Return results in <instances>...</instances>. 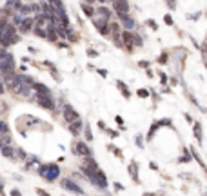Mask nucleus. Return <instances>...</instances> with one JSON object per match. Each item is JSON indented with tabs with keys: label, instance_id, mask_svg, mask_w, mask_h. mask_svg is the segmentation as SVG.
<instances>
[{
	"label": "nucleus",
	"instance_id": "f257e3e1",
	"mask_svg": "<svg viewBox=\"0 0 207 196\" xmlns=\"http://www.w3.org/2000/svg\"><path fill=\"white\" fill-rule=\"evenodd\" d=\"M38 173H40V176H44L47 182L57 180L58 174H60V171H58V167H57L55 163H45V165H42L40 169H38Z\"/></svg>",
	"mask_w": 207,
	"mask_h": 196
},
{
	"label": "nucleus",
	"instance_id": "f03ea898",
	"mask_svg": "<svg viewBox=\"0 0 207 196\" xmlns=\"http://www.w3.org/2000/svg\"><path fill=\"white\" fill-rule=\"evenodd\" d=\"M15 42H17L15 27L6 24V27H4V31H2V35H0V44H2V45H11V44H15Z\"/></svg>",
	"mask_w": 207,
	"mask_h": 196
},
{
	"label": "nucleus",
	"instance_id": "7ed1b4c3",
	"mask_svg": "<svg viewBox=\"0 0 207 196\" xmlns=\"http://www.w3.org/2000/svg\"><path fill=\"white\" fill-rule=\"evenodd\" d=\"M89 180L96 185V187H100V189H105L107 187V178H105V174H104V171H95L91 176H89Z\"/></svg>",
	"mask_w": 207,
	"mask_h": 196
},
{
	"label": "nucleus",
	"instance_id": "20e7f679",
	"mask_svg": "<svg viewBox=\"0 0 207 196\" xmlns=\"http://www.w3.org/2000/svg\"><path fill=\"white\" fill-rule=\"evenodd\" d=\"M113 7L116 11V15H127L129 13V2L127 0H113Z\"/></svg>",
	"mask_w": 207,
	"mask_h": 196
},
{
	"label": "nucleus",
	"instance_id": "39448f33",
	"mask_svg": "<svg viewBox=\"0 0 207 196\" xmlns=\"http://www.w3.org/2000/svg\"><path fill=\"white\" fill-rule=\"evenodd\" d=\"M120 29H122V25H120L118 22H113V24H111V35H113V40H115V44H116L118 47H122V42H120V40H122V31H120Z\"/></svg>",
	"mask_w": 207,
	"mask_h": 196
},
{
	"label": "nucleus",
	"instance_id": "423d86ee",
	"mask_svg": "<svg viewBox=\"0 0 207 196\" xmlns=\"http://www.w3.org/2000/svg\"><path fill=\"white\" fill-rule=\"evenodd\" d=\"M75 153L80 155V156H91V149L85 145V142H76L75 145Z\"/></svg>",
	"mask_w": 207,
	"mask_h": 196
},
{
	"label": "nucleus",
	"instance_id": "0eeeda50",
	"mask_svg": "<svg viewBox=\"0 0 207 196\" xmlns=\"http://www.w3.org/2000/svg\"><path fill=\"white\" fill-rule=\"evenodd\" d=\"M133 37H135V35H133L131 31H124V33H122V45H125L129 51H131V49H133V45H135Z\"/></svg>",
	"mask_w": 207,
	"mask_h": 196
},
{
	"label": "nucleus",
	"instance_id": "6e6552de",
	"mask_svg": "<svg viewBox=\"0 0 207 196\" xmlns=\"http://www.w3.org/2000/svg\"><path fill=\"white\" fill-rule=\"evenodd\" d=\"M37 98H38V104L42 107H45V109H53L55 107V104L51 100V95H38Z\"/></svg>",
	"mask_w": 207,
	"mask_h": 196
},
{
	"label": "nucleus",
	"instance_id": "1a4fd4ad",
	"mask_svg": "<svg viewBox=\"0 0 207 196\" xmlns=\"http://www.w3.org/2000/svg\"><path fill=\"white\" fill-rule=\"evenodd\" d=\"M64 118H65V122H75V120L78 118V113H76L71 105H65V107H64Z\"/></svg>",
	"mask_w": 207,
	"mask_h": 196
},
{
	"label": "nucleus",
	"instance_id": "9d476101",
	"mask_svg": "<svg viewBox=\"0 0 207 196\" xmlns=\"http://www.w3.org/2000/svg\"><path fill=\"white\" fill-rule=\"evenodd\" d=\"M62 185H64V189H67V191H73V193H84L82 189H80L75 182H71V180H62Z\"/></svg>",
	"mask_w": 207,
	"mask_h": 196
},
{
	"label": "nucleus",
	"instance_id": "9b49d317",
	"mask_svg": "<svg viewBox=\"0 0 207 196\" xmlns=\"http://www.w3.org/2000/svg\"><path fill=\"white\" fill-rule=\"evenodd\" d=\"M69 131H71L73 135H80V131H82V122H80V118H76L75 122H69Z\"/></svg>",
	"mask_w": 207,
	"mask_h": 196
},
{
	"label": "nucleus",
	"instance_id": "f8f14e48",
	"mask_svg": "<svg viewBox=\"0 0 207 196\" xmlns=\"http://www.w3.org/2000/svg\"><path fill=\"white\" fill-rule=\"evenodd\" d=\"M0 153H2V155H4L6 158H13V156H15V153H17V151H15V149H13V147H11L9 143H6V145H4V147L0 149Z\"/></svg>",
	"mask_w": 207,
	"mask_h": 196
},
{
	"label": "nucleus",
	"instance_id": "ddd939ff",
	"mask_svg": "<svg viewBox=\"0 0 207 196\" xmlns=\"http://www.w3.org/2000/svg\"><path fill=\"white\" fill-rule=\"evenodd\" d=\"M120 20L125 24V27H127V29H133V27H135V20L129 17V13H127V15H120Z\"/></svg>",
	"mask_w": 207,
	"mask_h": 196
},
{
	"label": "nucleus",
	"instance_id": "4468645a",
	"mask_svg": "<svg viewBox=\"0 0 207 196\" xmlns=\"http://www.w3.org/2000/svg\"><path fill=\"white\" fill-rule=\"evenodd\" d=\"M82 9H84V13H85L87 17H91V18L95 17V9H93L89 4H82Z\"/></svg>",
	"mask_w": 207,
	"mask_h": 196
},
{
	"label": "nucleus",
	"instance_id": "2eb2a0df",
	"mask_svg": "<svg viewBox=\"0 0 207 196\" xmlns=\"http://www.w3.org/2000/svg\"><path fill=\"white\" fill-rule=\"evenodd\" d=\"M31 27H33V20H31V18L22 20V31H29Z\"/></svg>",
	"mask_w": 207,
	"mask_h": 196
},
{
	"label": "nucleus",
	"instance_id": "dca6fc26",
	"mask_svg": "<svg viewBox=\"0 0 207 196\" xmlns=\"http://www.w3.org/2000/svg\"><path fill=\"white\" fill-rule=\"evenodd\" d=\"M194 135H196V140L198 142H202V129H200V123L198 122L194 123Z\"/></svg>",
	"mask_w": 207,
	"mask_h": 196
},
{
	"label": "nucleus",
	"instance_id": "f3484780",
	"mask_svg": "<svg viewBox=\"0 0 207 196\" xmlns=\"http://www.w3.org/2000/svg\"><path fill=\"white\" fill-rule=\"evenodd\" d=\"M136 169H138V165L133 162V163L129 165V171H131V176H133V180H138V176H136Z\"/></svg>",
	"mask_w": 207,
	"mask_h": 196
},
{
	"label": "nucleus",
	"instance_id": "a211bd4d",
	"mask_svg": "<svg viewBox=\"0 0 207 196\" xmlns=\"http://www.w3.org/2000/svg\"><path fill=\"white\" fill-rule=\"evenodd\" d=\"M98 15L104 17V18H107V20H109V17H111V13H109V9H107V7H100V9H98Z\"/></svg>",
	"mask_w": 207,
	"mask_h": 196
},
{
	"label": "nucleus",
	"instance_id": "6ab92c4d",
	"mask_svg": "<svg viewBox=\"0 0 207 196\" xmlns=\"http://www.w3.org/2000/svg\"><path fill=\"white\" fill-rule=\"evenodd\" d=\"M167 60H169V57H167V53H162V57L158 58V62H160V64H166Z\"/></svg>",
	"mask_w": 207,
	"mask_h": 196
},
{
	"label": "nucleus",
	"instance_id": "aec40b11",
	"mask_svg": "<svg viewBox=\"0 0 207 196\" xmlns=\"http://www.w3.org/2000/svg\"><path fill=\"white\" fill-rule=\"evenodd\" d=\"M133 42H135V45H142V38H140L138 35H135V37H133Z\"/></svg>",
	"mask_w": 207,
	"mask_h": 196
},
{
	"label": "nucleus",
	"instance_id": "412c9836",
	"mask_svg": "<svg viewBox=\"0 0 207 196\" xmlns=\"http://www.w3.org/2000/svg\"><path fill=\"white\" fill-rule=\"evenodd\" d=\"M138 96H149V93H147V91H145V89H140V91H138Z\"/></svg>",
	"mask_w": 207,
	"mask_h": 196
},
{
	"label": "nucleus",
	"instance_id": "4be33fe9",
	"mask_svg": "<svg viewBox=\"0 0 207 196\" xmlns=\"http://www.w3.org/2000/svg\"><path fill=\"white\" fill-rule=\"evenodd\" d=\"M147 25L153 27V29H156V22H154V20H147Z\"/></svg>",
	"mask_w": 207,
	"mask_h": 196
},
{
	"label": "nucleus",
	"instance_id": "5701e85b",
	"mask_svg": "<svg viewBox=\"0 0 207 196\" xmlns=\"http://www.w3.org/2000/svg\"><path fill=\"white\" fill-rule=\"evenodd\" d=\"M87 55H89V57H93V58H95V57H96V51H95V49H89V51H87Z\"/></svg>",
	"mask_w": 207,
	"mask_h": 196
},
{
	"label": "nucleus",
	"instance_id": "b1692460",
	"mask_svg": "<svg viewBox=\"0 0 207 196\" xmlns=\"http://www.w3.org/2000/svg\"><path fill=\"white\" fill-rule=\"evenodd\" d=\"M164 20H166V22H167V24H169V25H173V18H171L169 15H167V17H166V18H164Z\"/></svg>",
	"mask_w": 207,
	"mask_h": 196
},
{
	"label": "nucleus",
	"instance_id": "393cba45",
	"mask_svg": "<svg viewBox=\"0 0 207 196\" xmlns=\"http://www.w3.org/2000/svg\"><path fill=\"white\" fill-rule=\"evenodd\" d=\"M167 4H169L171 9H174V0H167Z\"/></svg>",
	"mask_w": 207,
	"mask_h": 196
},
{
	"label": "nucleus",
	"instance_id": "a878e982",
	"mask_svg": "<svg viewBox=\"0 0 207 196\" xmlns=\"http://www.w3.org/2000/svg\"><path fill=\"white\" fill-rule=\"evenodd\" d=\"M116 123H120V125H124V120H122V118H120V116H116Z\"/></svg>",
	"mask_w": 207,
	"mask_h": 196
},
{
	"label": "nucleus",
	"instance_id": "bb28decb",
	"mask_svg": "<svg viewBox=\"0 0 207 196\" xmlns=\"http://www.w3.org/2000/svg\"><path fill=\"white\" fill-rule=\"evenodd\" d=\"M85 135H87V140H91V131H89L87 127H85Z\"/></svg>",
	"mask_w": 207,
	"mask_h": 196
},
{
	"label": "nucleus",
	"instance_id": "cd10ccee",
	"mask_svg": "<svg viewBox=\"0 0 207 196\" xmlns=\"http://www.w3.org/2000/svg\"><path fill=\"white\" fill-rule=\"evenodd\" d=\"M111 2H113V0H111Z\"/></svg>",
	"mask_w": 207,
	"mask_h": 196
}]
</instances>
